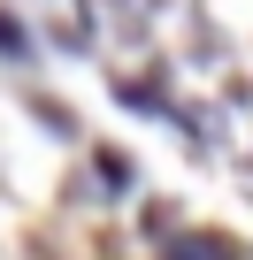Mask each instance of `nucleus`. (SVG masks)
Wrapping results in <instances>:
<instances>
[{
	"label": "nucleus",
	"instance_id": "nucleus-1",
	"mask_svg": "<svg viewBox=\"0 0 253 260\" xmlns=\"http://www.w3.org/2000/svg\"><path fill=\"white\" fill-rule=\"evenodd\" d=\"M169 260H230V252H215V245H207V237H192V245H177V252H169Z\"/></svg>",
	"mask_w": 253,
	"mask_h": 260
}]
</instances>
